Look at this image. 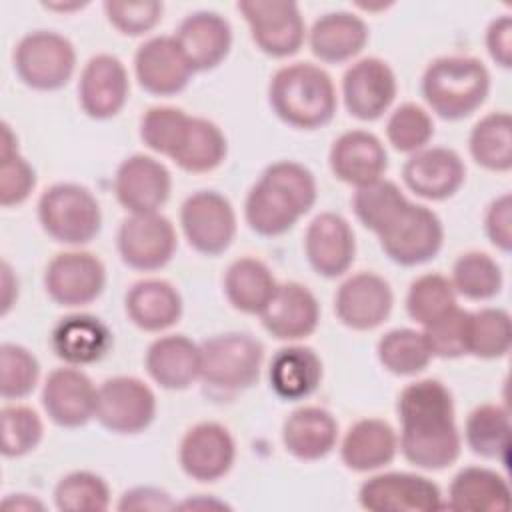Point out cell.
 Segmentation results:
<instances>
[{"mask_svg":"<svg viewBox=\"0 0 512 512\" xmlns=\"http://www.w3.org/2000/svg\"><path fill=\"white\" fill-rule=\"evenodd\" d=\"M400 420L398 448L422 470H442L460 456L462 440L456 426L454 400L440 380L408 384L396 404Z\"/></svg>","mask_w":512,"mask_h":512,"instance_id":"6da1fadb","label":"cell"},{"mask_svg":"<svg viewBox=\"0 0 512 512\" xmlns=\"http://www.w3.org/2000/svg\"><path fill=\"white\" fill-rule=\"evenodd\" d=\"M312 172L292 160L270 164L244 200L246 224L260 236L288 232L316 202Z\"/></svg>","mask_w":512,"mask_h":512,"instance_id":"7a4b0ae2","label":"cell"},{"mask_svg":"<svg viewBox=\"0 0 512 512\" xmlns=\"http://www.w3.org/2000/svg\"><path fill=\"white\" fill-rule=\"evenodd\" d=\"M274 114L288 126L316 130L336 114V88L330 74L310 62H294L274 72L268 86Z\"/></svg>","mask_w":512,"mask_h":512,"instance_id":"3957f363","label":"cell"},{"mask_svg":"<svg viewBox=\"0 0 512 512\" xmlns=\"http://www.w3.org/2000/svg\"><path fill=\"white\" fill-rule=\"evenodd\" d=\"M488 92L490 72L472 56L436 58L422 76V96L442 120H462L474 114Z\"/></svg>","mask_w":512,"mask_h":512,"instance_id":"277c9868","label":"cell"},{"mask_svg":"<svg viewBox=\"0 0 512 512\" xmlns=\"http://www.w3.org/2000/svg\"><path fill=\"white\" fill-rule=\"evenodd\" d=\"M42 230L56 242L82 246L96 238L102 226L100 204L94 194L72 182L46 188L38 200Z\"/></svg>","mask_w":512,"mask_h":512,"instance_id":"5b68a950","label":"cell"},{"mask_svg":"<svg viewBox=\"0 0 512 512\" xmlns=\"http://www.w3.org/2000/svg\"><path fill=\"white\" fill-rule=\"evenodd\" d=\"M262 344L246 332L218 334L200 344V380L208 386L238 392L260 378Z\"/></svg>","mask_w":512,"mask_h":512,"instance_id":"8992f818","label":"cell"},{"mask_svg":"<svg viewBox=\"0 0 512 512\" xmlns=\"http://www.w3.org/2000/svg\"><path fill=\"white\" fill-rule=\"evenodd\" d=\"M384 254L400 266L432 260L444 242V228L436 212L406 200L376 232Z\"/></svg>","mask_w":512,"mask_h":512,"instance_id":"52a82bcc","label":"cell"},{"mask_svg":"<svg viewBox=\"0 0 512 512\" xmlns=\"http://www.w3.org/2000/svg\"><path fill=\"white\" fill-rule=\"evenodd\" d=\"M76 68V52L68 38L52 30H34L14 48V70L32 90H58Z\"/></svg>","mask_w":512,"mask_h":512,"instance_id":"ba28073f","label":"cell"},{"mask_svg":"<svg viewBox=\"0 0 512 512\" xmlns=\"http://www.w3.org/2000/svg\"><path fill=\"white\" fill-rule=\"evenodd\" d=\"M180 226L196 252L218 256L236 236V212L216 190H198L182 202Z\"/></svg>","mask_w":512,"mask_h":512,"instance_id":"9c48e42d","label":"cell"},{"mask_svg":"<svg viewBox=\"0 0 512 512\" xmlns=\"http://www.w3.org/2000/svg\"><path fill=\"white\" fill-rule=\"evenodd\" d=\"M238 10L250 28L254 44L264 54L286 58L300 50L306 26L296 2L242 0Z\"/></svg>","mask_w":512,"mask_h":512,"instance_id":"30bf717a","label":"cell"},{"mask_svg":"<svg viewBox=\"0 0 512 512\" xmlns=\"http://www.w3.org/2000/svg\"><path fill=\"white\" fill-rule=\"evenodd\" d=\"M156 416L152 388L134 376H114L102 382L96 398V420L114 434H138Z\"/></svg>","mask_w":512,"mask_h":512,"instance_id":"8fae6325","label":"cell"},{"mask_svg":"<svg viewBox=\"0 0 512 512\" xmlns=\"http://www.w3.org/2000/svg\"><path fill=\"white\" fill-rule=\"evenodd\" d=\"M358 502L372 512H434L444 508L438 484L412 472H384L368 478L358 490Z\"/></svg>","mask_w":512,"mask_h":512,"instance_id":"7c38bea8","label":"cell"},{"mask_svg":"<svg viewBox=\"0 0 512 512\" xmlns=\"http://www.w3.org/2000/svg\"><path fill=\"white\" fill-rule=\"evenodd\" d=\"M122 262L140 272H152L170 262L176 250V230L160 212L130 214L118 228Z\"/></svg>","mask_w":512,"mask_h":512,"instance_id":"4fadbf2b","label":"cell"},{"mask_svg":"<svg viewBox=\"0 0 512 512\" xmlns=\"http://www.w3.org/2000/svg\"><path fill=\"white\" fill-rule=\"evenodd\" d=\"M104 284V264L94 254L82 250L56 254L44 270L46 294L66 308L94 302L102 294Z\"/></svg>","mask_w":512,"mask_h":512,"instance_id":"5bb4252c","label":"cell"},{"mask_svg":"<svg viewBox=\"0 0 512 512\" xmlns=\"http://www.w3.org/2000/svg\"><path fill=\"white\" fill-rule=\"evenodd\" d=\"M394 294L390 284L374 272H358L346 278L336 296V318L352 330L366 332L378 328L392 312Z\"/></svg>","mask_w":512,"mask_h":512,"instance_id":"9a60e30c","label":"cell"},{"mask_svg":"<svg viewBox=\"0 0 512 512\" xmlns=\"http://www.w3.org/2000/svg\"><path fill=\"white\" fill-rule=\"evenodd\" d=\"M236 458L230 430L218 422H200L180 440L178 460L186 476L198 482H214L226 476Z\"/></svg>","mask_w":512,"mask_h":512,"instance_id":"2e32d148","label":"cell"},{"mask_svg":"<svg viewBox=\"0 0 512 512\" xmlns=\"http://www.w3.org/2000/svg\"><path fill=\"white\" fill-rule=\"evenodd\" d=\"M396 76L388 62L362 58L342 78V98L350 116L370 122L380 118L396 98Z\"/></svg>","mask_w":512,"mask_h":512,"instance_id":"e0dca14e","label":"cell"},{"mask_svg":"<svg viewBox=\"0 0 512 512\" xmlns=\"http://www.w3.org/2000/svg\"><path fill=\"white\" fill-rule=\"evenodd\" d=\"M98 388L78 368L64 366L48 374L42 386V408L62 428H80L96 416Z\"/></svg>","mask_w":512,"mask_h":512,"instance_id":"ac0fdd59","label":"cell"},{"mask_svg":"<svg viewBox=\"0 0 512 512\" xmlns=\"http://www.w3.org/2000/svg\"><path fill=\"white\" fill-rule=\"evenodd\" d=\"M172 188L168 168L146 154H134L122 160L114 176V192L118 202L130 214L158 212Z\"/></svg>","mask_w":512,"mask_h":512,"instance_id":"d6986e66","label":"cell"},{"mask_svg":"<svg viewBox=\"0 0 512 512\" xmlns=\"http://www.w3.org/2000/svg\"><path fill=\"white\" fill-rule=\"evenodd\" d=\"M134 72L138 84L154 96L182 92L194 74L174 36H154L140 44L134 54Z\"/></svg>","mask_w":512,"mask_h":512,"instance_id":"ffe728a7","label":"cell"},{"mask_svg":"<svg viewBox=\"0 0 512 512\" xmlns=\"http://www.w3.org/2000/svg\"><path fill=\"white\" fill-rule=\"evenodd\" d=\"M304 252L316 274L324 278L346 274L356 254V240L348 220L336 212L314 216L304 234Z\"/></svg>","mask_w":512,"mask_h":512,"instance_id":"44dd1931","label":"cell"},{"mask_svg":"<svg viewBox=\"0 0 512 512\" xmlns=\"http://www.w3.org/2000/svg\"><path fill=\"white\" fill-rule=\"evenodd\" d=\"M128 72L112 54L92 56L80 74L78 102L94 120L116 116L128 100Z\"/></svg>","mask_w":512,"mask_h":512,"instance_id":"7402d4cb","label":"cell"},{"mask_svg":"<svg viewBox=\"0 0 512 512\" xmlns=\"http://www.w3.org/2000/svg\"><path fill=\"white\" fill-rule=\"evenodd\" d=\"M404 184L420 198L446 200L454 196L466 178L462 158L442 146L422 148L404 162Z\"/></svg>","mask_w":512,"mask_h":512,"instance_id":"603a6c76","label":"cell"},{"mask_svg":"<svg viewBox=\"0 0 512 512\" xmlns=\"http://www.w3.org/2000/svg\"><path fill=\"white\" fill-rule=\"evenodd\" d=\"M332 174L356 188L384 178L388 154L378 136L366 130H350L340 134L328 154Z\"/></svg>","mask_w":512,"mask_h":512,"instance_id":"cb8c5ba5","label":"cell"},{"mask_svg":"<svg viewBox=\"0 0 512 512\" xmlns=\"http://www.w3.org/2000/svg\"><path fill=\"white\" fill-rule=\"evenodd\" d=\"M262 326L278 340H302L310 336L320 320L316 296L298 282L278 284L270 302L260 312Z\"/></svg>","mask_w":512,"mask_h":512,"instance_id":"d4e9b609","label":"cell"},{"mask_svg":"<svg viewBox=\"0 0 512 512\" xmlns=\"http://www.w3.org/2000/svg\"><path fill=\"white\" fill-rule=\"evenodd\" d=\"M182 54L194 72L216 68L230 52L232 28L216 12L200 10L188 14L174 34Z\"/></svg>","mask_w":512,"mask_h":512,"instance_id":"484cf974","label":"cell"},{"mask_svg":"<svg viewBox=\"0 0 512 512\" xmlns=\"http://www.w3.org/2000/svg\"><path fill=\"white\" fill-rule=\"evenodd\" d=\"M148 376L166 390H186L200 378V346L182 334L156 338L144 358Z\"/></svg>","mask_w":512,"mask_h":512,"instance_id":"4316f807","label":"cell"},{"mask_svg":"<svg viewBox=\"0 0 512 512\" xmlns=\"http://www.w3.org/2000/svg\"><path fill=\"white\" fill-rule=\"evenodd\" d=\"M336 442L338 422L320 406H302L284 420L282 444L298 460H320L334 450Z\"/></svg>","mask_w":512,"mask_h":512,"instance_id":"83f0119b","label":"cell"},{"mask_svg":"<svg viewBox=\"0 0 512 512\" xmlns=\"http://www.w3.org/2000/svg\"><path fill=\"white\" fill-rule=\"evenodd\" d=\"M54 354L70 366L98 362L112 346L108 326L90 314H72L62 318L50 336Z\"/></svg>","mask_w":512,"mask_h":512,"instance_id":"f1b7e54d","label":"cell"},{"mask_svg":"<svg viewBox=\"0 0 512 512\" xmlns=\"http://www.w3.org/2000/svg\"><path fill=\"white\" fill-rule=\"evenodd\" d=\"M126 316L144 332H162L174 326L182 316L180 292L166 280L146 278L126 292Z\"/></svg>","mask_w":512,"mask_h":512,"instance_id":"f546056e","label":"cell"},{"mask_svg":"<svg viewBox=\"0 0 512 512\" xmlns=\"http://www.w3.org/2000/svg\"><path fill=\"white\" fill-rule=\"evenodd\" d=\"M444 508L458 512H506L510 508V486L496 470L468 466L452 478Z\"/></svg>","mask_w":512,"mask_h":512,"instance_id":"4dcf8cb0","label":"cell"},{"mask_svg":"<svg viewBox=\"0 0 512 512\" xmlns=\"http://www.w3.org/2000/svg\"><path fill=\"white\" fill-rule=\"evenodd\" d=\"M398 450L394 428L380 418L354 422L342 438V462L354 472H372L390 464Z\"/></svg>","mask_w":512,"mask_h":512,"instance_id":"1f68e13d","label":"cell"},{"mask_svg":"<svg viewBox=\"0 0 512 512\" xmlns=\"http://www.w3.org/2000/svg\"><path fill=\"white\" fill-rule=\"evenodd\" d=\"M368 42L364 20L350 12H328L320 16L308 34L312 54L330 64L354 58Z\"/></svg>","mask_w":512,"mask_h":512,"instance_id":"d6a6232c","label":"cell"},{"mask_svg":"<svg viewBox=\"0 0 512 512\" xmlns=\"http://www.w3.org/2000/svg\"><path fill=\"white\" fill-rule=\"evenodd\" d=\"M268 378L272 390L284 400L308 398L322 380V360L308 346L280 348L270 360Z\"/></svg>","mask_w":512,"mask_h":512,"instance_id":"836d02e7","label":"cell"},{"mask_svg":"<svg viewBox=\"0 0 512 512\" xmlns=\"http://www.w3.org/2000/svg\"><path fill=\"white\" fill-rule=\"evenodd\" d=\"M276 286L270 268L252 256L234 260L224 274V294L232 308L244 314H260L270 302Z\"/></svg>","mask_w":512,"mask_h":512,"instance_id":"e575fe53","label":"cell"},{"mask_svg":"<svg viewBox=\"0 0 512 512\" xmlns=\"http://www.w3.org/2000/svg\"><path fill=\"white\" fill-rule=\"evenodd\" d=\"M226 152L228 144L224 132L212 120L190 116L186 132L170 160L186 172L202 174L218 168Z\"/></svg>","mask_w":512,"mask_h":512,"instance_id":"d590c367","label":"cell"},{"mask_svg":"<svg viewBox=\"0 0 512 512\" xmlns=\"http://www.w3.org/2000/svg\"><path fill=\"white\" fill-rule=\"evenodd\" d=\"M464 438L476 456L504 464L510 448L508 410L498 404H482L474 408L466 418Z\"/></svg>","mask_w":512,"mask_h":512,"instance_id":"8d00e7d4","label":"cell"},{"mask_svg":"<svg viewBox=\"0 0 512 512\" xmlns=\"http://www.w3.org/2000/svg\"><path fill=\"white\" fill-rule=\"evenodd\" d=\"M474 162L492 172L512 168V118L508 112H490L480 118L468 138Z\"/></svg>","mask_w":512,"mask_h":512,"instance_id":"74e56055","label":"cell"},{"mask_svg":"<svg viewBox=\"0 0 512 512\" xmlns=\"http://www.w3.org/2000/svg\"><path fill=\"white\" fill-rule=\"evenodd\" d=\"M512 344L510 314L502 308H482L468 312L466 354L494 360L508 354Z\"/></svg>","mask_w":512,"mask_h":512,"instance_id":"f35d334b","label":"cell"},{"mask_svg":"<svg viewBox=\"0 0 512 512\" xmlns=\"http://www.w3.org/2000/svg\"><path fill=\"white\" fill-rule=\"evenodd\" d=\"M376 352L384 370L396 376H414L432 360L424 334L412 328H396L386 332L378 340Z\"/></svg>","mask_w":512,"mask_h":512,"instance_id":"ab89813d","label":"cell"},{"mask_svg":"<svg viewBox=\"0 0 512 512\" xmlns=\"http://www.w3.org/2000/svg\"><path fill=\"white\" fill-rule=\"evenodd\" d=\"M456 294L468 300H490L502 290V270L484 252H466L456 258L450 278Z\"/></svg>","mask_w":512,"mask_h":512,"instance_id":"60d3db41","label":"cell"},{"mask_svg":"<svg viewBox=\"0 0 512 512\" xmlns=\"http://www.w3.org/2000/svg\"><path fill=\"white\" fill-rule=\"evenodd\" d=\"M456 306V290L452 282L436 272L418 276L406 294L408 316L422 328Z\"/></svg>","mask_w":512,"mask_h":512,"instance_id":"b9f144b4","label":"cell"},{"mask_svg":"<svg viewBox=\"0 0 512 512\" xmlns=\"http://www.w3.org/2000/svg\"><path fill=\"white\" fill-rule=\"evenodd\" d=\"M54 504L64 512H104L110 506V488L102 476L76 470L58 480Z\"/></svg>","mask_w":512,"mask_h":512,"instance_id":"7bdbcfd3","label":"cell"},{"mask_svg":"<svg viewBox=\"0 0 512 512\" xmlns=\"http://www.w3.org/2000/svg\"><path fill=\"white\" fill-rule=\"evenodd\" d=\"M0 160V204L6 208L18 206L32 194L36 186V172L18 152L16 138L6 122L2 124Z\"/></svg>","mask_w":512,"mask_h":512,"instance_id":"ee69618b","label":"cell"},{"mask_svg":"<svg viewBox=\"0 0 512 512\" xmlns=\"http://www.w3.org/2000/svg\"><path fill=\"white\" fill-rule=\"evenodd\" d=\"M406 200L404 192L392 180L380 178L356 188L352 208L362 226L376 234Z\"/></svg>","mask_w":512,"mask_h":512,"instance_id":"f6af8a7d","label":"cell"},{"mask_svg":"<svg viewBox=\"0 0 512 512\" xmlns=\"http://www.w3.org/2000/svg\"><path fill=\"white\" fill-rule=\"evenodd\" d=\"M432 136L434 122L430 114L414 102L400 104L386 122V138L398 152L414 154L426 148Z\"/></svg>","mask_w":512,"mask_h":512,"instance_id":"bcb514c9","label":"cell"},{"mask_svg":"<svg viewBox=\"0 0 512 512\" xmlns=\"http://www.w3.org/2000/svg\"><path fill=\"white\" fill-rule=\"evenodd\" d=\"M38 376L40 364L30 350L12 342L0 346V394L6 400L28 396L38 384Z\"/></svg>","mask_w":512,"mask_h":512,"instance_id":"7dc6e473","label":"cell"},{"mask_svg":"<svg viewBox=\"0 0 512 512\" xmlns=\"http://www.w3.org/2000/svg\"><path fill=\"white\" fill-rule=\"evenodd\" d=\"M188 120L190 116L180 108L154 106L146 110L140 120V138L150 150L172 158L186 132Z\"/></svg>","mask_w":512,"mask_h":512,"instance_id":"c3c4849f","label":"cell"},{"mask_svg":"<svg viewBox=\"0 0 512 512\" xmlns=\"http://www.w3.org/2000/svg\"><path fill=\"white\" fill-rule=\"evenodd\" d=\"M2 420V454L6 458H20L32 452L42 436L44 426L40 416L22 404L4 406L0 412Z\"/></svg>","mask_w":512,"mask_h":512,"instance_id":"681fc988","label":"cell"},{"mask_svg":"<svg viewBox=\"0 0 512 512\" xmlns=\"http://www.w3.org/2000/svg\"><path fill=\"white\" fill-rule=\"evenodd\" d=\"M466 326L468 310L452 308L444 316L424 326V338L432 358H460L466 356Z\"/></svg>","mask_w":512,"mask_h":512,"instance_id":"f907efd6","label":"cell"},{"mask_svg":"<svg viewBox=\"0 0 512 512\" xmlns=\"http://www.w3.org/2000/svg\"><path fill=\"white\" fill-rule=\"evenodd\" d=\"M162 2L158 0H108L104 2V12L108 22L126 36H140L152 30L162 18Z\"/></svg>","mask_w":512,"mask_h":512,"instance_id":"816d5d0a","label":"cell"},{"mask_svg":"<svg viewBox=\"0 0 512 512\" xmlns=\"http://www.w3.org/2000/svg\"><path fill=\"white\" fill-rule=\"evenodd\" d=\"M484 230L488 240L502 252L512 248V198L502 194L490 202L484 214Z\"/></svg>","mask_w":512,"mask_h":512,"instance_id":"f5cc1de1","label":"cell"},{"mask_svg":"<svg viewBox=\"0 0 512 512\" xmlns=\"http://www.w3.org/2000/svg\"><path fill=\"white\" fill-rule=\"evenodd\" d=\"M178 504L166 490L154 486H136L120 496L118 510H174Z\"/></svg>","mask_w":512,"mask_h":512,"instance_id":"db71d44e","label":"cell"},{"mask_svg":"<svg viewBox=\"0 0 512 512\" xmlns=\"http://www.w3.org/2000/svg\"><path fill=\"white\" fill-rule=\"evenodd\" d=\"M486 50L498 66H512V20L508 14L490 22L486 30Z\"/></svg>","mask_w":512,"mask_h":512,"instance_id":"11a10c76","label":"cell"},{"mask_svg":"<svg viewBox=\"0 0 512 512\" xmlns=\"http://www.w3.org/2000/svg\"><path fill=\"white\" fill-rule=\"evenodd\" d=\"M2 506L6 510H42L44 504L28 494H10L4 498Z\"/></svg>","mask_w":512,"mask_h":512,"instance_id":"9f6ffc18","label":"cell"},{"mask_svg":"<svg viewBox=\"0 0 512 512\" xmlns=\"http://www.w3.org/2000/svg\"><path fill=\"white\" fill-rule=\"evenodd\" d=\"M14 288H18V282L12 276V270H10L8 262H2V314H8V310L14 302V298L10 296Z\"/></svg>","mask_w":512,"mask_h":512,"instance_id":"6f0895ef","label":"cell"},{"mask_svg":"<svg viewBox=\"0 0 512 512\" xmlns=\"http://www.w3.org/2000/svg\"><path fill=\"white\" fill-rule=\"evenodd\" d=\"M46 8L50 10H76V8H82L84 2H72V4H44Z\"/></svg>","mask_w":512,"mask_h":512,"instance_id":"680465c9","label":"cell"}]
</instances>
